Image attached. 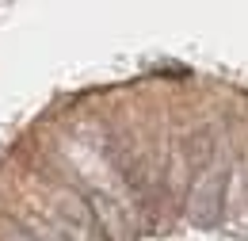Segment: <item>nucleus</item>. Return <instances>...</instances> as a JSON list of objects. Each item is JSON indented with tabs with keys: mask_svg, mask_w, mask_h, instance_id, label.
<instances>
[{
	"mask_svg": "<svg viewBox=\"0 0 248 241\" xmlns=\"http://www.w3.org/2000/svg\"><path fill=\"white\" fill-rule=\"evenodd\" d=\"M4 241H31V234H27V230H12Z\"/></svg>",
	"mask_w": 248,
	"mask_h": 241,
	"instance_id": "5",
	"label": "nucleus"
},
{
	"mask_svg": "<svg viewBox=\"0 0 248 241\" xmlns=\"http://www.w3.org/2000/svg\"><path fill=\"white\" fill-rule=\"evenodd\" d=\"M23 230L31 234V241H65V234L58 230V226H46L38 214H31V218H23Z\"/></svg>",
	"mask_w": 248,
	"mask_h": 241,
	"instance_id": "4",
	"label": "nucleus"
},
{
	"mask_svg": "<svg viewBox=\"0 0 248 241\" xmlns=\"http://www.w3.org/2000/svg\"><path fill=\"white\" fill-rule=\"evenodd\" d=\"M54 211H58V230L65 234V241H103L88 199L77 195L73 188H62L54 195Z\"/></svg>",
	"mask_w": 248,
	"mask_h": 241,
	"instance_id": "1",
	"label": "nucleus"
},
{
	"mask_svg": "<svg viewBox=\"0 0 248 241\" xmlns=\"http://www.w3.org/2000/svg\"><path fill=\"white\" fill-rule=\"evenodd\" d=\"M221 188H225V165L221 161H210L195 184H191V191H187V214H191V222H199V226H210L217 218V207H221Z\"/></svg>",
	"mask_w": 248,
	"mask_h": 241,
	"instance_id": "2",
	"label": "nucleus"
},
{
	"mask_svg": "<svg viewBox=\"0 0 248 241\" xmlns=\"http://www.w3.org/2000/svg\"><path fill=\"white\" fill-rule=\"evenodd\" d=\"M84 199H88L95 226H99V234L107 241H130L134 238V226H130V218L123 214V207H119L115 199H107L103 191H88Z\"/></svg>",
	"mask_w": 248,
	"mask_h": 241,
	"instance_id": "3",
	"label": "nucleus"
}]
</instances>
